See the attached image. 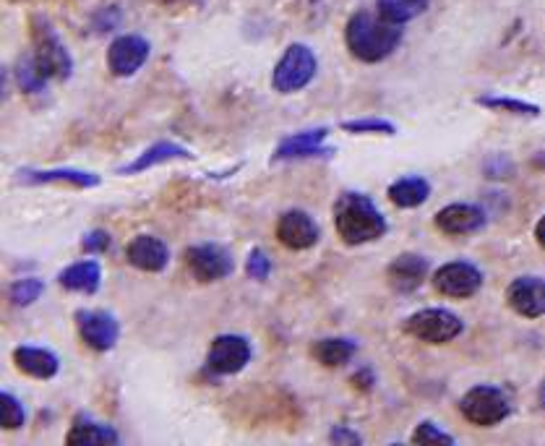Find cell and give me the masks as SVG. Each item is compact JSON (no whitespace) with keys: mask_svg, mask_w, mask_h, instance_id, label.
<instances>
[{"mask_svg":"<svg viewBox=\"0 0 545 446\" xmlns=\"http://www.w3.org/2000/svg\"><path fill=\"white\" fill-rule=\"evenodd\" d=\"M58 282L66 287V290H74V293L94 295L102 285V269L97 261H79L74 267L63 269Z\"/></svg>","mask_w":545,"mask_h":446,"instance_id":"obj_20","label":"cell"},{"mask_svg":"<svg viewBox=\"0 0 545 446\" xmlns=\"http://www.w3.org/2000/svg\"><path fill=\"white\" fill-rule=\"evenodd\" d=\"M316 68H319V63H316V55L311 53V47L290 45L280 58V63L274 66L272 87L280 94L300 92V89L311 84L313 76H316Z\"/></svg>","mask_w":545,"mask_h":446,"instance_id":"obj_4","label":"cell"},{"mask_svg":"<svg viewBox=\"0 0 545 446\" xmlns=\"http://www.w3.org/2000/svg\"><path fill=\"white\" fill-rule=\"evenodd\" d=\"M149 50L152 47H149L144 37H139V34H123L107 50V66H110L115 76L126 79V76H133L147 63Z\"/></svg>","mask_w":545,"mask_h":446,"instance_id":"obj_10","label":"cell"},{"mask_svg":"<svg viewBox=\"0 0 545 446\" xmlns=\"http://www.w3.org/2000/svg\"><path fill=\"white\" fill-rule=\"evenodd\" d=\"M21 175H24L27 183H68V186H76V188L100 186V175L84 173V170H71V167H60V170H40V173L27 170V173H21Z\"/></svg>","mask_w":545,"mask_h":446,"instance_id":"obj_24","label":"cell"},{"mask_svg":"<svg viewBox=\"0 0 545 446\" xmlns=\"http://www.w3.org/2000/svg\"><path fill=\"white\" fill-rule=\"evenodd\" d=\"M173 160L188 162V160H193V154L188 152L186 147L175 144V141H160V144L149 147L144 154H139V160L136 162H131V165H126V167H120V175L144 173V170H149V167L165 165V162H173Z\"/></svg>","mask_w":545,"mask_h":446,"instance_id":"obj_19","label":"cell"},{"mask_svg":"<svg viewBox=\"0 0 545 446\" xmlns=\"http://www.w3.org/2000/svg\"><path fill=\"white\" fill-rule=\"evenodd\" d=\"M326 128H316V131H303V134L287 136L282 141L277 152H274V160H303V157H329L334 154L332 147H324L326 141Z\"/></svg>","mask_w":545,"mask_h":446,"instance_id":"obj_16","label":"cell"},{"mask_svg":"<svg viewBox=\"0 0 545 446\" xmlns=\"http://www.w3.org/2000/svg\"><path fill=\"white\" fill-rule=\"evenodd\" d=\"M428 196H431V186H428L426 178H418V175L402 178L389 186V199H392V204H397L402 209L420 207V204H426Z\"/></svg>","mask_w":545,"mask_h":446,"instance_id":"obj_23","label":"cell"},{"mask_svg":"<svg viewBox=\"0 0 545 446\" xmlns=\"http://www.w3.org/2000/svg\"><path fill=\"white\" fill-rule=\"evenodd\" d=\"M126 256L133 267L141 272H162L170 264V248L154 235H136L128 243Z\"/></svg>","mask_w":545,"mask_h":446,"instance_id":"obj_15","label":"cell"},{"mask_svg":"<svg viewBox=\"0 0 545 446\" xmlns=\"http://www.w3.org/2000/svg\"><path fill=\"white\" fill-rule=\"evenodd\" d=\"M478 105L488 107V110H504L512 115H527V118H538L540 107L530 105L522 100H509V97H478Z\"/></svg>","mask_w":545,"mask_h":446,"instance_id":"obj_27","label":"cell"},{"mask_svg":"<svg viewBox=\"0 0 545 446\" xmlns=\"http://www.w3.org/2000/svg\"><path fill=\"white\" fill-rule=\"evenodd\" d=\"M459 410L470 423L483 428L499 426L512 413L506 394L496 387H472L459 402Z\"/></svg>","mask_w":545,"mask_h":446,"instance_id":"obj_5","label":"cell"},{"mask_svg":"<svg viewBox=\"0 0 545 446\" xmlns=\"http://www.w3.org/2000/svg\"><path fill=\"white\" fill-rule=\"evenodd\" d=\"M277 238L282 246L293 248V251H306L319 243V225L313 222L308 212L300 209H290L277 222Z\"/></svg>","mask_w":545,"mask_h":446,"instance_id":"obj_12","label":"cell"},{"mask_svg":"<svg viewBox=\"0 0 545 446\" xmlns=\"http://www.w3.org/2000/svg\"><path fill=\"white\" fill-rule=\"evenodd\" d=\"M246 272H248V277L256 282L269 280V274H272V259H269V256H266V251H261V248H253V251L248 253Z\"/></svg>","mask_w":545,"mask_h":446,"instance_id":"obj_31","label":"cell"},{"mask_svg":"<svg viewBox=\"0 0 545 446\" xmlns=\"http://www.w3.org/2000/svg\"><path fill=\"white\" fill-rule=\"evenodd\" d=\"M347 47L363 63H379V60L389 58L402 42V29L394 21L384 19V16L373 14H355L347 21L345 32Z\"/></svg>","mask_w":545,"mask_h":446,"instance_id":"obj_1","label":"cell"},{"mask_svg":"<svg viewBox=\"0 0 545 446\" xmlns=\"http://www.w3.org/2000/svg\"><path fill=\"white\" fill-rule=\"evenodd\" d=\"M535 238H538L540 246L545 248V217L538 222V225H535Z\"/></svg>","mask_w":545,"mask_h":446,"instance_id":"obj_35","label":"cell"},{"mask_svg":"<svg viewBox=\"0 0 545 446\" xmlns=\"http://www.w3.org/2000/svg\"><path fill=\"white\" fill-rule=\"evenodd\" d=\"M342 131L347 134H384L394 136V126L389 120L379 118H363V120H345L342 123Z\"/></svg>","mask_w":545,"mask_h":446,"instance_id":"obj_30","label":"cell"},{"mask_svg":"<svg viewBox=\"0 0 545 446\" xmlns=\"http://www.w3.org/2000/svg\"><path fill=\"white\" fill-rule=\"evenodd\" d=\"M486 212L472 204H449L436 214V227L446 235H470L483 230Z\"/></svg>","mask_w":545,"mask_h":446,"instance_id":"obj_14","label":"cell"},{"mask_svg":"<svg viewBox=\"0 0 545 446\" xmlns=\"http://www.w3.org/2000/svg\"><path fill=\"white\" fill-rule=\"evenodd\" d=\"M120 436L110 426H102L97 420L87 418V415H79L74 420V426L68 431L66 444L81 446V444H118Z\"/></svg>","mask_w":545,"mask_h":446,"instance_id":"obj_21","label":"cell"},{"mask_svg":"<svg viewBox=\"0 0 545 446\" xmlns=\"http://www.w3.org/2000/svg\"><path fill=\"white\" fill-rule=\"evenodd\" d=\"M251 355V342L246 337L220 334V337H214L212 347H209L207 366L209 371L220 373V376H233V373H240L251 363Z\"/></svg>","mask_w":545,"mask_h":446,"instance_id":"obj_8","label":"cell"},{"mask_svg":"<svg viewBox=\"0 0 545 446\" xmlns=\"http://www.w3.org/2000/svg\"><path fill=\"white\" fill-rule=\"evenodd\" d=\"M433 287L446 298H470L483 287V274L478 267H472L467 261H452L436 269L433 274Z\"/></svg>","mask_w":545,"mask_h":446,"instance_id":"obj_9","label":"cell"},{"mask_svg":"<svg viewBox=\"0 0 545 446\" xmlns=\"http://www.w3.org/2000/svg\"><path fill=\"white\" fill-rule=\"evenodd\" d=\"M32 42H34V60L42 68L47 79H68L74 71V58L68 53V47L60 42L50 21L42 16L32 19Z\"/></svg>","mask_w":545,"mask_h":446,"instance_id":"obj_3","label":"cell"},{"mask_svg":"<svg viewBox=\"0 0 545 446\" xmlns=\"http://www.w3.org/2000/svg\"><path fill=\"white\" fill-rule=\"evenodd\" d=\"M42 293H45V282L37 280V277H27V280H19L11 287V300L16 306H32L34 300H40Z\"/></svg>","mask_w":545,"mask_h":446,"instance_id":"obj_29","label":"cell"},{"mask_svg":"<svg viewBox=\"0 0 545 446\" xmlns=\"http://www.w3.org/2000/svg\"><path fill=\"white\" fill-rule=\"evenodd\" d=\"M110 246H113V240H110V235H107L105 230H92V233L84 238V251L87 253H105L110 251Z\"/></svg>","mask_w":545,"mask_h":446,"instance_id":"obj_33","label":"cell"},{"mask_svg":"<svg viewBox=\"0 0 545 446\" xmlns=\"http://www.w3.org/2000/svg\"><path fill=\"white\" fill-rule=\"evenodd\" d=\"M332 441L334 444H360V436L353 431H347V428H334Z\"/></svg>","mask_w":545,"mask_h":446,"instance_id":"obj_34","label":"cell"},{"mask_svg":"<svg viewBox=\"0 0 545 446\" xmlns=\"http://www.w3.org/2000/svg\"><path fill=\"white\" fill-rule=\"evenodd\" d=\"M76 327H79L81 340L97 353L113 350L120 337L118 321L107 311H79L76 313Z\"/></svg>","mask_w":545,"mask_h":446,"instance_id":"obj_11","label":"cell"},{"mask_svg":"<svg viewBox=\"0 0 545 446\" xmlns=\"http://www.w3.org/2000/svg\"><path fill=\"white\" fill-rule=\"evenodd\" d=\"M428 274V261L423 256H415V253H402L389 264L386 269V277H389V285L397 290V293H413L423 285Z\"/></svg>","mask_w":545,"mask_h":446,"instance_id":"obj_17","label":"cell"},{"mask_svg":"<svg viewBox=\"0 0 545 446\" xmlns=\"http://www.w3.org/2000/svg\"><path fill=\"white\" fill-rule=\"evenodd\" d=\"M506 300L519 316L538 319L545 313V282L538 277H519L506 290Z\"/></svg>","mask_w":545,"mask_h":446,"instance_id":"obj_13","label":"cell"},{"mask_svg":"<svg viewBox=\"0 0 545 446\" xmlns=\"http://www.w3.org/2000/svg\"><path fill=\"white\" fill-rule=\"evenodd\" d=\"M431 0H379V14L394 24H405L428 8Z\"/></svg>","mask_w":545,"mask_h":446,"instance_id":"obj_25","label":"cell"},{"mask_svg":"<svg viewBox=\"0 0 545 446\" xmlns=\"http://www.w3.org/2000/svg\"><path fill=\"white\" fill-rule=\"evenodd\" d=\"M186 261L191 274L199 282H220L235 272L233 253L217 243H201L186 251Z\"/></svg>","mask_w":545,"mask_h":446,"instance_id":"obj_7","label":"cell"},{"mask_svg":"<svg viewBox=\"0 0 545 446\" xmlns=\"http://www.w3.org/2000/svg\"><path fill=\"white\" fill-rule=\"evenodd\" d=\"M405 329L415 340L428 342V345H444L462 334V319L446 308H426V311L413 313L407 319Z\"/></svg>","mask_w":545,"mask_h":446,"instance_id":"obj_6","label":"cell"},{"mask_svg":"<svg viewBox=\"0 0 545 446\" xmlns=\"http://www.w3.org/2000/svg\"><path fill=\"white\" fill-rule=\"evenodd\" d=\"M355 353H358V345L353 340H345V337H326V340L313 345V358L326 368L345 366L353 360Z\"/></svg>","mask_w":545,"mask_h":446,"instance_id":"obj_22","label":"cell"},{"mask_svg":"<svg viewBox=\"0 0 545 446\" xmlns=\"http://www.w3.org/2000/svg\"><path fill=\"white\" fill-rule=\"evenodd\" d=\"M540 405L545 407V381H543V384H540Z\"/></svg>","mask_w":545,"mask_h":446,"instance_id":"obj_36","label":"cell"},{"mask_svg":"<svg viewBox=\"0 0 545 446\" xmlns=\"http://www.w3.org/2000/svg\"><path fill=\"white\" fill-rule=\"evenodd\" d=\"M334 227L347 246H363L386 233V220L368 196L350 191L334 204Z\"/></svg>","mask_w":545,"mask_h":446,"instance_id":"obj_2","label":"cell"},{"mask_svg":"<svg viewBox=\"0 0 545 446\" xmlns=\"http://www.w3.org/2000/svg\"><path fill=\"white\" fill-rule=\"evenodd\" d=\"M413 444H454V436L444 433L433 423H420L413 433Z\"/></svg>","mask_w":545,"mask_h":446,"instance_id":"obj_32","label":"cell"},{"mask_svg":"<svg viewBox=\"0 0 545 446\" xmlns=\"http://www.w3.org/2000/svg\"><path fill=\"white\" fill-rule=\"evenodd\" d=\"M14 363L21 373H27V376H32V379H53L60 368L55 353L42 350V347H29V345L16 347Z\"/></svg>","mask_w":545,"mask_h":446,"instance_id":"obj_18","label":"cell"},{"mask_svg":"<svg viewBox=\"0 0 545 446\" xmlns=\"http://www.w3.org/2000/svg\"><path fill=\"white\" fill-rule=\"evenodd\" d=\"M16 79H19V87L29 94H40V92H45V87H47V76L42 74V68L37 66L34 55L19 60Z\"/></svg>","mask_w":545,"mask_h":446,"instance_id":"obj_26","label":"cell"},{"mask_svg":"<svg viewBox=\"0 0 545 446\" xmlns=\"http://www.w3.org/2000/svg\"><path fill=\"white\" fill-rule=\"evenodd\" d=\"M0 420H3V428H8V431H16V428L24 426L27 413H24V405L16 400L14 394H0Z\"/></svg>","mask_w":545,"mask_h":446,"instance_id":"obj_28","label":"cell"}]
</instances>
